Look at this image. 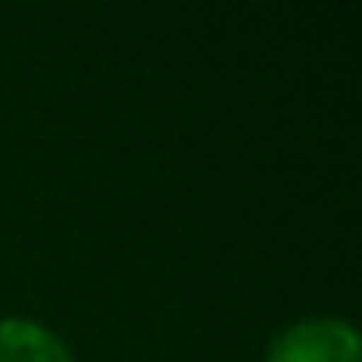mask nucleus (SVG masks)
Returning a JSON list of instances; mask_svg holds the SVG:
<instances>
[{"label": "nucleus", "instance_id": "nucleus-1", "mask_svg": "<svg viewBox=\"0 0 362 362\" xmlns=\"http://www.w3.org/2000/svg\"><path fill=\"white\" fill-rule=\"evenodd\" d=\"M263 362H362V337L344 316H305L270 341Z\"/></svg>", "mask_w": 362, "mask_h": 362}, {"label": "nucleus", "instance_id": "nucleus-2", "mask_svg": "<svg viewBox=\"0 0 362 362\" xmlns=\"http://www.w3.org/2000/svg\"><path fill=\"white\" fill-rule=\"evenodd\" d=\"M0 362H75L68 344L29 316L0 320Z\"/></svg>", "mask_w": 362, "mask_h": 362}]
</instances>
